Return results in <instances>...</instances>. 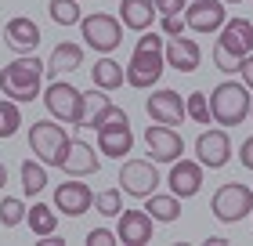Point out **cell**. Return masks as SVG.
Returning <instances> with one entry per match:
<instances>
[{
	"label": "cell",
	"mask_w": 253,
	"mask_h": 246,
	"mask_svg": "<svg viewBox=\"0 0 253 246\" xmlns=\"http://www.w3.org/2000/svg\"><path fill=\"white\" fill-rule=\"evenodd\" d=\"M43 76H47V62H40L37 54H18L0 69V91L11 101H33L43 95Z\"/></svg>",
	"instance_id": "6da1fadb"
},
{
	"label": "cell",
	"mask_w": 253,
	"mask_h": 246,
	"mask_svg": "<svg viewBox=\"0 0 253 246\" xmlns=\"http://www.w3.org/2000/svg\"><path fill=\"white\" fill-rule=\"evenodd\" d=\"M250 105H253V91L243 80H224L210 91V109L217 127H239L250 116Z\"/></svg>",
	"instance_id": "7a4b0ae2"
},
{
	"label": "cell",
	"mask_w": 253,
	"mask_h": 246,
	"mask_svg": "<svg viewBox=\"0 0 253 246\" xmlns=\"http://www.w3.org/2000/svg\"><path fill=\"white\" fill-rule=\"evenodd\" d=\"M43 105H47V112L54 120H62L65 127H84L87 123V91H80L73 84H65V80H51L47 87H43Z\"/></svg>",
	"instance_id": "3957f363"
},
{
	"label": "cell",
	"mask_w": 253,
	"mask_h": 246,
	"mask_svg": "<svg viewBox=\"0 0 253 246\" xmlns=\"http://www.w3.org/2000/svg\"><path fill=\"white\" fill-rule=\"evenodd\" d=\"M123 29L126 26L116 15H109V11H94V15L80 18V33H84L87 48L98 51V54H112V51H116L120 40H123Z\"/></svg>",
	"instance_id": "277c9868"
},
{
	"label": "cell",
	"mask_w": 253,
	"mask_h": 246,
	"mask_svg": "<svg viewBox=\"0 0 253 246\" xmlns=\"http://www.w3.org/2000/svg\"><path fill=\"white\" fill-rule=\"evenodd\" d=\"M210 210L221 225H239L243 217L253 214V189L250 185H239V181H228L213 192L210 199Z\"/></svg>",
	"instance_id": "5b68a950"
},
{
	"label": "cell",
	"mask_w": 253,
	"mask_h": 246,
	"mask_svg": "<svg viewBox=\"0 0 253 246\" xmlns=\"http://www.w3.org/2000/svg\"><path fill=\"white\" fill-rule=\"evenodd\" d=\"M65 142H69V131L54 116L51 120H37L29 127V148H33V156L40 163H47V167H58V156H62Z\"/></svg>",
	"instance_id": "8992f818"
},
{
	"label": "cell",
	"mask_w": 253,
	"mask_h": 246,
	"mask_svg": "<svg viewBox=\"0 0 253 246\" xmlns=\"http://www.w3.org/2000/svg\"><path fill=\"white\" fill-rule=\"evenodd\" d=\"M159 185V170H156V159H123L120 167V189L134 199H148Z\"/></svg>",
	"instance_id": "52a82bcc"
},
{
	"label": "cell",
	"mask_w": 253,
	"mask_h": 246,
	"mask_svg": "<svg viewBox=\"0 0 253 246\" xmlns=\"http://www.w3.org/2000/svg\"><path fill=\"white\" fill-rule=\"evenodd\" d=\"M195 159H199L206 170H221L224 163L232 159V138H228V127H206V131L195 138Z\"/></svg>",
	"instance_id": "ba28073f"
},
{
	"label": "cell",
	"mask_w": 253,
	"mask_h": 246,
	"mask_svg": "<svg viewBox=\"0 0 253 246\" xmlns=\"http://www.w3.org/2000/svg\"><path fill=\"white\" fill-rule=\"evenodd\" d=\"M145 112H148V120H152V123H167V127H181V123L188 120L185 98H181L177 91H167V87H159V91L148 95Z\"/></svg>",
	"instance_id": "9c48e42d"
},
{
	"label": "cell",
	"mask_w": 253,
	"mask_h": 246,
	"mask_svg": "<svg viewBox=\"0 0 253 246\" xmlns=\"http://www.w3.org/2000/svg\"><path fill=\"white\" fill-rule=\"evenodd\" d=\"M163 69H167L163 51H134V58L126 62V84L134 91H148L159 84Z\"/></svg>",
	"instance_id": "30bf717a"
},
{
	"label": "cell",
	"mask_w": 253,
	"mask_h": 246,
	"mask_svg": "<svg viewBox=\"0 0 253 246\" xmlns=\"http://www.w3.org/2000/svg\"><path fill=\"white\" fill-rule=\"evenodd\" d=\"M145 148H148V156H152L156 163H177L181 156H185L181 134L174 131V127H167V123H156V127L145 131Z\"/></svg>",
	"instance_id": "8fae6325"
},
{
	"label": "cell",
	"mask_w": 253,
	"mask_h": 246,
	"mask_svg": "<svg viewBox=\"0 0 253 246\" xmlns=\"http://www.w3.org/2000/svg\"><path fill=\"white\" fill-rule=\"evenodd\" d=\"M98 156H101V152L90 148L87 142L69 138L65 148H62V156H58V167H62V174H69V178H84V174H98V167H101Z\"/></svg>",
	"instance_id": "7c38bea8"
},
{
	"label": "cell",
	"mask_w": 253,
	"mask_h": 246,
	"mask_svg": "<svg viewBox=\"0 0 253 246\" xmlns=\"http://www.w3.org/2000/svg\"><path fill=\"white\" fill-rule=\"evenodd\" d=\"M228 4L224 0H192L185 7V22L192 33H221V26L228 22Z\"/></svg>",
	"instance_id": "4fadbf2b"
},
{
	"label": "cell",
	"mask_w": 253,
	"mask_h": 246,
	"mask_svg": "<svg viewBox=\"0 0 253 246\" xmlns=\"http://www.w3.org/2000/svg\"><path fill=\"white\" fill-rule=\"evenodd\" d=\"M98 152L101 156H112V159H120V156H130V148H134V131H130V120H112L105 127H98Z\"/></svg>",
	"instance_id": "5bb4252c"
},
{
	"label": "cell",
	"mask_w": 253,
	"mask_h": 246,
	"mask_svg": "<svg viewBox=\"0 0 253 246\" xmlns=\"http://www.w3.org/2000/svg\"><path fill=\"white\" fill-rule=\"evenodd\" d=\"M90 206H94V192H90L87 185H80L76 178H69L65 185L54 189V210H58L62 217H80V214H87Z\"/></svg>",
	"instance_id": "9a60e30c"
},
{
	"label": "cell",
	"mask_w": 253,
	"mask_h": 246,
	"mask_svg": "<svg viewBox=\"0 0 253 246\" xmlns=\"http://www.w3.org/2000/svg\"><path fill=\"white\" fill-rule=\"evenodd\" d=\"M152 232H156V221L148 210H120V243L123 246H145L152 243Z\"/></svg>",
	"instance_id": "2e32d148"
},
{
	"label": "cell",
	"mask_w": 253,
	"mask_h": 246,
	"mask_svg": "<svg viewBox=\"0 0 253 246\" xmlns=\"http://www.w3.org/2000/svg\"><path fill=\"white\" fill-rule=\"evenodd\" d=\"M217 44L243 62L246 54H253V22L250 18H228L221 26V37H217Z\"/></svg>",
	"instance_id": "e0dca14e"
},
{
	"label": "cell",
	"mask_w": 253,
	"mask_h": 246,
	"mask_svg": "<svg viewBox=\"0 0 253 246\" xmlns=\"http://www.w3.org/2000/svg\"><path fill=\"white\" fill-rule=\"evenodd\" d=\"M203 163L199 159H177L174 167H170L167 174V185H170V192L181 196V199H192L195 192L203 189Z\"/></svg>",
	"instance_id": "ac0fdd59"
},
{
	"label": "cell",
	"mask_w": 253,
	"mask_h": 246,
	"mask_svg": "<svg viewBox=\"0 0 253 246\" xmlns=\"http://www.w3.org/2000/svg\"><path fill=\"white\" fill-rule=\"evenodd\" d=\"M163 58L170 69H177V73H195L203 62V48L195 40H185V37H170L167 48H163Z\"/></svg>",
	"instance_id": "d6986e66"
},
{
	"label": "cell",
	"mask_w": 253,
	"mask_h": 246,
	"mask_svg": "<svg viewBox=\"0 0 253 246\" xmlns=\"http://www.w3.org/2000/svg\"><path fill=\"white\" fill-rule=\"evenodd\" d=\"M4 40H7L11 51L33 54V51H37V44H40V26L33 18H26V15H15L7 22V29H4Z\"/></svg>",
	"instance_id": "ffe728a7"
},
{
	"label": "cell",
	"mask_w": 253,
	"mask_h": 246,
	"mask_svg": "<svg viewBox=\"0 0 253 246\" xmlns=\"http://www.w3.org/2000/svg\"><path fill=\"white\" fill-rule=\"evenodd\" d=\"M156 0H120V22L126 29H134V33H145V29H152V22H156Z\"/></svg>",
	"instance_id": "44dd1931"
},
{
	"label": "cell",
	"mask_w": 253,
	"mask_h": 246,
	"mask_svg": "<svg viewBox=\"0 0 253 246\" xmlns=\"http://www.w3.org/2000/svg\"><path fill=\"white\" fill-rule=\"evenodd\" d=\"M80 65H84V48L73 44V40H62L58 48L51 51V58H47V76L58 80L62 73H76Z\"/></svg>",
	"instance_id": "7402d4cb"
},
{
	"label": "cell",
	"mask_w": 253,
	"mask_h": 246,
	"mask_svg": "<svg viewBox=\"0 0 253 246\" xmlns=\"http://www.w3.org/2000/svg\"><path fill=\"white\" fill-rule=\"evenodd\" d=\"M90 84L101 91H120L126 84V69H120V62H112L109 54H101L94 65H90Z\"/></svg>",
	"instance_id": "603a6c76"
},
{
	"label": "cell",
	"mask_w": 253,
	"mask_h": 246,
	"mask_svg": "<svg viewBox=\"0 0 253 246\" xmlns=\"http://www.w3.org/2000/svg\"><path fill=\"white\" fill-rule=\"evenodd\" d=\"M148 214H152V221H177L181 217V196H174V192H167V196H148Z\"/></svg>",
	"instance_id": "cb8c5ba5"
},
{
	"label": "cell",
	"mask_w": 253,
	"mask_h": 246,
	"mask_svg": "<svg viewBox=\"0 0 253 246\" xmlns=\"http://www.w3.org/2000/svg\"><path fill=\"white\" fill-rule=\"evenodd\" d=\"M26 225L33 228V236H51V232L58 228V214H54V206H47V203H33V210L26 214Z\"/></svg>",
	"instance_id": "d4e9b609"
},
{
	"label": "cell",
	"mask_w": 253,
	"mask_h": 246,
	"mask_svg": "<svg viewBox=\"0 0 253 246\" xmlns=\"http://www.w3.org/2000/svg\"><path fill=\"white\" fill-rule=\"evenodd\" d=\"M22 192H26V196H37V192H43V189H47V163H33V159H26V163H22Z\"/></svg>",
	"instance_id": "484cf974"
},
{
	"label": "cell",
	"mask_w": 253,
	"mask_h": 246,
	"mask_svg": "<svg viewBox=\"0 0 253 246\" xmlns=\"http://www.w3.org/2000/svg\"><path fill=\"white\" fill-rule=\"evenodd\" d=\"M188 105V120H195L199 127H210L213 123V109H210V98H206V91H192L185 98Z\"/></svg>",
	"instance_id": "4316f807"
},
{
	"label": "cell",
	"mask_w": 253,
	"mask_h": 246,
	"mask_svg": "<svg viewBox=\"0 0 253 246\" xmlns=\"http://www.w3.org/2000/svg\"><path fill=\"white\" fill-rule=\"evenodd\" d=\"M47 11H51V22H58V26H80V18H84L76 0H51Z\"/></svg>",
	"instance_id": "83f0119b"
},
{
	"label": "cell",
	"mask_w": 253,
	"mask_h": 246,
	"mask_svg": "<svg viewBox=\"0 0 253 246\" xmlns=\"http://www.w3.org/2000/svg\"><path fill=\"white\" fill-rule=\"evenodd\" d=\"M26 203H22V199H15V196H4L0 199V225L4 228H18L22 221H26Z\"/></svg>",
	"instance_id": "f1b7e54d"
},
{
	"label": "cell",
	"mask_w": 253,
	"mask_h": 246,
	"mask_svg": "<svg viewBox=\"0 0 253 246\" xmlns=\"http://www.w3.org/2000/svg\"><path fill=\"white\" fill-rule=\"evenodd\" d=\"M22 127V112H18V101L11 98H0V142L4 138H11Z\"/></svg>",
	"instance_id": "f546056e"
},
{
	"label": "cell",
	"mask_w": 253,
	"mask_h": 246,
	"mask_svg": "<svg viewBox=\"0 0 253 246\" xmlns=\"http://www.w3.org/2000/svg\"><path fill=\"white\" fill-rule=\"evenodd\" d=\"M120 192H123V189H105V192H98V196H94V210H98V214H105V217H120V210H123Z\"/></svg>",
	"instance_id": "4dcf8cb0"
},
{
	"label": "cell",
	"mask_w": 253,
	"mask_h": 246,
	"mask_svg": "<svg viewBox=\"0 0 253 246\" xmlns=\"http://www.w3.org/2000/svg\"><path fill=\"white\" fill-rule=\"evenodd\" d=\"M123 116H126V112L120 109V105H112V101H109V105H101L98 112H90L84 127H90V131H98V127H105V123H112V120H123Z\"/></svg>",
	"instance_id": "1f68e13d"
},
{
	"label": "cell",
	"mask_w": 253,
	"mask_h": 246,
	"mask_svg": "<svg viewBox=\"0 0 253 246\" xmlns=\"http://www.w3.org/2000/svg\"><path fill=\"white\" fill-rule=\"evenodd\" d=\"M213 65L221 69V73L232 76V73H239V65H243V62H239V58H232V54L221 48V44H213Z\"/></svg>",
	"instance_id": "d6a6232c"
},
{
	"label": "cell",
	"mask_w": 253,
	"mask_h": 246,
	"mask_svg": "<svg viewBox=\"0 0 253 246\" xmlns=\"http://www.w3.org/2000/svg\"><path fill=\"white\" fill-rule=\"evenodd\" d=\"M163 48H167V40L156 37L152 29H145L141 37H137V44H134V51H163Z\"/></svg>",
	"instance_id": "836d02e7"
},
{
	"label": "cell",
	"mask_w": 253,
	"mask_h": 246,
	"mask_svg": "<svg viewBox=\"0 0 253 246\" xmlns=\"http://www.w3.org/2000/svg\"><path fill=\"white\" fill-rule=\"evenodd\" d=\"M185 29H188V22L181 18V15H163V37H185Z\"/></svg>",
	"instance_id": "e575fe53"
},
{
	"label": "cell",
	"mask_w": 253,
	"mask_h": 246,
	"mask_svg": "<svg viewBox=\"0 0 253 246\" xmlns=\"http://www.w3.org/2000/svg\"><path fill=\"white\" fill-rule=\"evenodd\" d=\"M112 243H120V236L109 232V228H90L87 232V246H112Z\"/></svg>",
	"instance_id": "d590c367"
},
{
	"label": "cell",
	"mask_w": 253,
	"mask_h": 246,
	"mask_svg": "<svg viewBox=\"0 0 253 246\" xmlns=\"http://www.w3.org/2000/svg\"><path fill=\"white\" fill-rule=\"evenodd\" d=\"M188 0H156V11L159 15H177V11H185Z\"/></svg>",
	"instance_id": "8d00e7d4"
},
{
	"label": "cell",
	"mask_w": 253,
	"mask_h": 246,
	"mask_svg": "<svg viewBox=\"0 0 253 246\" xmlns=\"http://www.w3.org/2000/svg\"><path fill=\"white\" fill-rule=\"evenodd\" d=\"M105 95H109V91H101V87L87 91V109H90V112H98L101 105H109V98H105Z\"/></svg>",
	"instance_id": "74e56055"
},
{
	"label": "cell",
	"mask_w": 253,
	"mask_h": 246,
	"mask_svg": "<svg viewBox=\"0 0 253 246\" xmlns=\"http://www.w3.org/2000/svg\"><path fill=\"white\" fill-rule=\"evenodd\" d=\"M239 163H243L246 170H253V134L246 138L243 145H239Z\"/></svg>",
	"instance_id": "f35d334b"
},
{
	"label": "cell",
	"mask_w": 253,
	"mask_h": 246,
	"mask_svg": "<svg viewBox=\"0 0 253 246\" xmlns=\"http://www.w3.org/2000/svg\"><path fill=\"white\" fill-rule=\"evenodd\" d=\"M239 76H243V84L253 91V54H246V58H243V65H239Z\"/></svg>",
	"instance_id": "ab89813d"
},
{
	"label": "cell",
	"mask_w": 253,
	"mask_h": 246,
	"mask_svg": "<svg viewBox=\"0 0 253 246\" xmlns=\"http://www.w3.org/2000/svg\"><path fill=\"white\" fill-rule=\"evenodd\" d=\"M206 246H228L224 236H206Z\"/></svg>",
	"instance_id": "60d3db41"
},
{
	"label": "cell",
	"mask_w": 253,
	"mask_h": 246,
	"mask_svg": "<svg viewBox=\"0 0 253 246\" xmlns=\"http://www.w3.org/2000/svg\"><path fill=\"white\" fill-rule=\"evenodd\" d=\"M4 185H7V167L0 163V189H4Z\"/></svg>",
	"instance_id": "b9f144b4"
},
{
	"label": "cell",
	"mask_w": 253,
	"mask_h": 246,
	"mask_svg": "<svg viewBox=\"0 0 253 246\" xmlns=\"http://www.w3.org/2000/svg\"><path fill=\"white\" fill-rule=\"evenodd\" d=\"M224 4H243V0H224Z\"/></svg>",
	"instance_id": "7bdbcfd3"
},
{
	"label": "cell",
	"mask_w": 253,
	"mask_h": 246,
	"mask_svg": "<svg viewBox=\"0 0 253 246\" xmlns=\"http://www.w3.org/2000/svg\"><path fill=\"white\" fill-rule=\"evenodd\" d=\"M250 120H253V105H250Z\"/></svg>",
	"instance_id": "ee69618b"
}]
</instances>
